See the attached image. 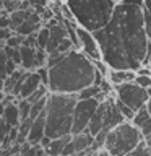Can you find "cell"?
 Wrapping results in <instances>:
<instances>
[{
  "label": "cell",
  "instance_id": "cell-1",
  "mask_svg": "<svg viewBox=\"0 0 151 156\" xmlns=\"http://www.w3.org/2000/svg\"><path fill=\"white\" fill-rule=\"evenodd\" d=\"M102 60L114 70H138L149 51L141 7L117 3L111 21L94 33Z\"/></svg>",
  "mask_w": 151,
  "mask_h": 156
},
{
  "label": "cell",
  "instance_id": "cell-2",
  "mask_svg": "<svg viewBox=\"0 0 151 156\" xmlns=\"http://www.w3.org/2000/svg\"><path fill=\"white\" fill-rule=\"evenodd\" d=\"M49 90L51 93L78 94L81 90L94 85L96 68L90 57L73 49L63 58L49 68Z\"/></svg>",
  "mask_w": 151,
  "mask_h": 156
},
{
  "label": "cell",
  "instance_id": "cell-3",
  "mask_svg": "<svg viewBox=\"0 0 151 156\" xmlns=\"http://www.w3.org/2000/svg\"><path fill=\"white\" fill-rule=\"evenodd\" d=\"M76 102V94L49 93L46 106V136L54 140L72 135L73 112H75Z\"/></svg>",
  "mask_w": 151,
  "mask_h": 156
},
{
  "label": "cell",
  "instance_id": "cell-4",
  "mask_svg": "<svg viewBox=\"0 0 151 156\" xmlns=\"http://www.w3.org/2000/svg\"><path fill=\"white\" fill-rule=\"evenodd\" d=\"M65 3L78 26L91 33L99 31L111 21L117 5L112 0H65Z\"/></svg>",
  "mask_w": 151,
  "mask_h": 156
},
{
  "label": "cell",
  "instance_id": "cell-5",
  "mask_svg": "<svg viewBox=\"0 0 151 156\" xmlns=\"http://www.w3.org/2000/svg\"><path fill=\"white\" fill-rule=\"evenodd\" d=\"M145 140L141 130L132 122L125 120L107 133L104 150L109 156H127Z\"/></svg>",
  "mask_w": 151,
  "mask_h": 156
},
{
  "label": "cell",
  "instance_id": "cell-6",
  "mask_svg": "<svg viewBox=\"0 0 151 156\" xmlns=\"http://www.w3.org/2000/svg\"><path fill=\"white\" fill-rule=\"evenodd\" d=\"M114 91H115L117 99L122 101L125 106H128L130 109H133L135 112L140 111L149 98V91L138 86L135 81L117 85V86H114Z\"/></svg>",
  "mask_w": 151,
  "mask_h": 156
},
{
  "label": "cell",
  "instance_id": "cell-7",
  "mask_svg": "<svg viewBox=\"0 0 151 156\" xmlns=\"http://www.w3.org/2000/svg\"><path fill=\"white\" fill-rule=\"evenodd\" d=\"M99 99L94 98V99H78L76 106H75V112H73V130L72 135L81 133L88 129L90 122L94 115V112L99 106Z\"/></svg>",
  "mask_w": 151,
  "mask_h": 156
},
{
  "label": "cell",
  "instance_id": "cell-8",
  "mask_svg": "<svg viewBox=\"0 0 151 156\" xmlns=\"http://www.w3.org/2000/svg\"><path fill=\"white\" fill-rule=\"evenodd\" d=\"M78 33V39H80V46H81V52L85 54L86 57H90L93 62L94 60H102V54L99 49V44H97L94 33L88 31V29L78 26L76 28Z\"/></svg>",
  "mask_w": 151,
  "mask_h": 156
},
{
  "label": "cell",
  "instance_id": "cell-9",
  "mask_svg": "<svg viewBox=\"0 0 151 156\" xmlns=\"http://www.w3.org/2000/svg\"><path fill=\"white\" fill-rule=\"evenodd\" d=\"M125 117L122 115V112L117 107L115 102V96H107L104 99V129L106 132H111L112 129H115L117 125L124 124Z\"/></svg>",
  "mask_w": 151,
  "mask_h": 156
},
{
  "label": "cell",
  "instance_id": "cell-10",
  "mask_svg": "<svg viewBox=\"0 0 151 156\" xmlns=\"http://www.w3.org/2000/svg\"><path fill=\"white\" fill-rule=\"evenodd\" d=\"M42 86V80L39 76L37 72H28L26 76L23 80V85H21V91H19V99H28L29 96L33 94L34 91H37L39 88Z\"/></svg>",
  "mask_w": 151,
  "mask_h": 156
},
{
  "label": "cell",
  "instance_id": "cell-11",
  "mask_svg": "<svg viewBox=\"0 0 151 156\" xmlns=\"http://www.w3.org/2000/svg\"><path fill=\"white\" fill-rule=\"evenodd\" d=\"M68 37V33H67V28L63 23H57L55 26L51 28V39H49V46L46 49L47 55H52V54H58L57 49L60 46V42L63 39Z\"/></svg>",
  "mask_w": 151,
  "mask_h": 156
},
{
  "label": "cell",
  "instance_id": "cell-12",
  "mask_svg": "<svg viewBox=\"0 0 151 156\" xmlns=\"http://www.w3.org/2000/svg\"><path fill=\"white\" fill-rule=\"evenodd\" d=\"M44 136H46V111L33 120L31 130H29V135H28V141L31 145H39Z\"/></svg>",
  "mask_w": 151,
  "mask_h": 156
},
{
  "label": "cell",
  "instance_id": "cell-13",
  "mask_svg": "<svg viewBox=\"0 0 151 156\" xmlns=\"http://www.w3.org/2000/svg\"><path fill=\"white\" fill-rule=\"evenodd\" d=\"M72 141H73V146H75L76 154H80V153H83V151L90 150L91 146L94 145V136H93L88 130H85V132H81V133L73 135Z\"/></svg>",
  "mask_w": 151,
  "mask_h": 156
},
{
  "label": "cell",
  "instance_id": "cell-14",
  "mask_svg": "<svg viewBox=\"0 0 151 156\" xmlns=\"http://www.w3.org/2000/svg\"><path fill=\"white\" fill-rule=\"evenodd\" d=\"M107 78L111 80L112 85L117 86V85H122V83H132V81H135L136 72L135 70H114V68H111L109 76H107Z\"/></svg>",
  "mask_w": 151,
  "mask_h": 156
},
{
  "label": "cell",
  "instance_id": "cell-15",
  "mask_svg": "<svg viewBox=\"0 0 151 156\" xmlns=\"http://www.w3.org/2000/svg\"><path fill=\"white\" fill-rule=\"evenodd\" d=\"M73 135H67V136H60V138H54L51 143H49L47 148H44V151H46V154L49 156H62L63 150H65L67 143L72 140Z\"/></svg>",
  "mask_w": 151,
  "mask_h": 156
},
{
  "label": "cell",
  "instance_id": "cell-16",
  "mask_svg": "<svg viewBox=\"0 0 151 156\" xmlns=\"http://www.w3.org/2000/svg\"><path fill=\"white\" fill-rule=\"evenodd\" d=\"M2 119L5 120V124L10 125V127H18L19 124H21L16 101L12 102V104H8L7 107H5V111H3V114H2Z\"/></svg>",
  "mask_w": 151,
  "mask_h": 156
},
{
  "label": "cell",
  "instance_id": "cell-17",
  "mask_svg": "<svg viewBox=\"0 0 151 156\" xmlns=\"http://www.w3.org/2000/svg\"><path fill=\"white\" fill-rule=\"evenodd\" d=\"M29 12H31V8L29 10H16V12L10 13V20H12V31H16V29L21 26V24L28 20L29 16Z\"/></svg>",
  "mask_w": 151,
  "mask_h": 156
},
{
  "label": "cell",
  "instance_id": "cell-18",
  "mask_svg": "<svg viewBox=\"0 0 151 156\" xmlns=\"http://www.w3.org/2000/svg\"><path fill=\"white\" fill-rule=\"evenodd\" d=\"M46 151L41 145H31L29 141L21 145V151H19L18 156H44Z\"/></svg>",
  "mask_w": 151,
  "mask_h": 156
},
{
  "label": "cell",
  "instance_id": "cell-19",
  "mask_svg": "<svg viewBox=\"0 0 151 156\" xmlns=\"http://www.w3.org/2000/svg\"><path fill=\"white\" fill-rule=\"evenodd\" d=\"M36 39H37V49L46 51L47 46H49V39H51V28L42 26V28L36 33Z\"/></svg>",
  "mask_w": 151,
  "mask_h": 156
},
{
  "label": "cell",
  "instance_id": "cell-20",
  "mask_svg": "<svg viewBox=\"0 0 151 156\" xmlns=\"http://www.w3.org/2000/svg\"><path fill=\"white\" fill-rule=\"evenodd\" d=\"M16 106H18V111H19V119L21 120H26L29 119V114H31V102L28 99H16Z\"/></svg>",
  "mask_w": 151,
  "mask_h": 156
},
{
  "label": "cell",
  "instance_id": "cell-21",
  "mask_svg": "<svg viewBox=\"0 0 151 156\" xmlns=\"http://www.w3.org/2000/svg\"><path fill=\"white\" fill-rule=\"evenodd\" d=\"M143 15H145V24H146V33H148L149 42H151V0H145L143 7Z\"/></svg>",
  "mask_w": 151,
  "mask_h": 156
},
{
  "label": "cell",
  "instance_id": "cell-22",
  "mask_svg": "<svg viewBox=\"0 0 151 156\" xmlns=\"http://www.w3.org/2000/svg\"><path fill=\"white\" fill-rule=\"evenodd\" d=\"M115 102H117V107H119V111L122 112V115L125 117V120H128V122L133 120V117H135V111H133V109H130L128 106H125L124 102L119 101L117 98H115Z\"/></svg>",
  "mask_w": 151,
  "mask_h": 156
},
{
  "label": "cell",
  "instance_id": "cell-23",
  "mask_svg": "<svg viewBox=\"0 0 151 156\" xmlns=\"http://www.w3.org/2000/svg\"><path fill=\"white\" fill-rule=\"evenodd\" d=\"M127 156H151V154H149L148 145H146V141L143 140V141H141V143L136 146L133 151H132V153H128Z\"/></svg>",
  "mask_w": 151,
  "mask_h": 156
},
{
  "label": "cell",
  "instance_id": "cell-24",
  "mask_svg": "<svg viewBox=\"0 0 151 156\" xmlns=\"http://www.w3.org/2000/svg\"><path fill=\"white\" fill-rule=\"evenodd\" d=\"M7 62H8V57L5 54V49L0 47V76L7 78Z\"/></svg>",
  "mask_w": 151,
  "mask_h": 156
},
{
  "label": "cell",
  "instance_id": "cell-25",
  "mask_svg": "<svg viewBox=\"0 0 151 156\" xmlns=\"http://www.w3.org/2000/svg\"><path fill=\"white\" fill-rule=\"evenodd\" d=\"M93 63H94V68H96V70L97 72H99L101 73V75L102 76H109V72H111V67L109 65H107V63L104 62V60H94V62H93Z\"/></svg>",
  "mask_w": 151,
  "mask_h": 156
},
{
  "label": "cell",
  "instance_id": "cell-26",
  "mask_svg": "<svg viewBox=\"0 0 151 156\" xmlns=\"http://www.w3.org/2000/svg\"><path fill=\"white\" fill-rule=\"evenodd\" d=\"M135 83L145 90H149L151 88V76H143V75H136L135 78Z\"/></svg>",
  "mask_w": 151,
  "mask_h": 156
},
{
  "label": "cell",
  "instance_id": "cell-27",
  "mask_svg": "<svg viewBox=\"0 0 151 156\" xmlns=\"http://www.w3.org/2000/svg\"><path fill=\"white\" fill-rule=\"evenodd\" d=\"M12 36H13V31H12V29H3V28H0V47H5V44H7V41H8Z\"/></svg>",
  "mask_w": 151,
  "mask_h": 156
},
{
  "label": "cell",
  "instance_id": "cell-28",
  "mask_svg": "<svg viewBox=\"0 0 151 156\" xmlns=\"http://www.w3.org/2000/svg\"><path fill=\"white\" fill-rule=\"evenodd\" d=\"M36 72L39 73V76H41L42 85H46L49 88V81H51V78H49V67H41V68H37Z\"/></svg>",
  "mask_w": 151,
  "mask_h": 156
},
{
  "label": "cell",
  "instance_id": "cell-29",
  "mask_svg": "<svg viewBox=\"0 0 151 156\" xmlns=\"http://www.w3.org/2000/svg\"><path fill=\"white\" fill-rule=\"evenodd\" d=\"M99 88H101V91L104 93L106 96H111V93L114 91V85L111 83L109 78H104V81L101 83V86H99Z\"/></svg>",
  "mask_w": 151,
  "mask_h": 156
},
{
  "label": "cell",
  "instance_id": "cell-30",
  "mask_svg": "<svg viewBox=\"0 0 151 156\" xmlns=\"http://www.w3.org/2000/svg\"><path fill=\"white\" fill-rule=\"evenodd\" d=\"M138 129L141 130V133H143V136L146 138V136L148 135H151V117H148V119H146L143 124H141Z\"/></svg>",
  "mask_w": 151,
  "mask_h": 156
},
{
  "label": "cell",
  "instance_id": "cell-31",
  "mask_svg": "<svg viewBox=\"0 0 151 156\" xmlns=\"http://www.w3.org/2000/svg\"><path fill=\"white\" fill-rule=\"evenodd\" d=\"M26 2L31 5V8H34V10L49 7V0H26Z\"/></svg>",
  "mask_w": 151,
  "mask_h": 156
},
{
  "label": "cell",
  "instance_id": "cell-32",
  "mask_svg": "<svg viewBox=\"0 0 151 156\" xmlns=\"http://www.w3.org/2000/svg\"><path fill=\"white\" fill-rule=\"evenodd\" d=\"M16 70H18V65L12 60V58H8V62H7V75L10 76L12 73H15Z\"/></svg>",
  "mask_w": 151,
  "mask_h": 156
},
{
  "label": "cell",
  "instance_id": "cell-33",
  "mask_svg": "<svg viewBox=\"0 0 151 156\" xmlns=\"http://www.w3.org/2000/svg\"><path fill=\"white\" fill-rule=\"evenodd\" d=\"M136 75H143V76H151V67H140L136 70Z\"/></svg>",
  "mask_w": 151,
  "mask_h": 156
},
{
  "label": "cell",
  "instance_id": "cell-34",
  "mask_svg": "<svg viewBox=\"0 0 151 156\" xmlns=\"http://www.w3.org/2000/svg\"><path fill=\"white\" fill-rule=\"evenodd\" d=\"M122 3H127V5H135V7H145V0H124Z\"/></svg>",
  "mask_w": 151,
  "mask_h": 156
},
{
  "label": "cell",
  "instance_id": "cell-35",
  "mask_svg": "<svg viewBox=\"0 0 151 156\" xmlns=\"http://www.w3.org/2000/svg\"><path fill=\"white\" fill-rule=\"evenodd\" d=\"M143 65L145 67H151V46H149V51H148V54H146V57L143 60ZM143 65H141V67H143Z\"/></svg>",
  "mask_w": 151,
  "mask_h": 156
},
{
  "label": "cell",
  "instance_id": "cell-36",
  "mask_svg": "<svg viewBox=\"0 0 151 156\" xmlns=\"http://www.w3.org/2000/svg\"><path fill=\"white\" fill-rule=\"evenodd\" d=\"M51 141H52V138H49V136H44V138H42V141H41V143H39V145H41L42 148H47Z\"/></svg>",
  "mask_w": 151,
  "mask_h": 156
},
{
  "label": "cell",
  "instance_id": "cell-37",
  "mask_svg": "<svg viewBox=\"0 0 151 156\" xmlns=\"http://www.w3.org/2000/svg\"><path fill=\"white\" fill-rule=\"evenodd\" d=\"M146 109H148V112H149V115H151V94H149V98H148V101H146Z\"/></svg>",
  "mask_w": 151,
  "mask_h": 156
},
{
  "label": "cell",
  "instance_id": "cell-38",
  "mask_svg": "<svg viewBox=\"0 0 151 156\" xmlns=\"http://www.w3.org/2000/svg\"><path fill=\"white\" fill-rule=\"evenodd\" d=\"M145 141H146V145H148V150H149V154H151V135H148L145 138Z\"/></svg>",
  "mask_w": 151,
  "mask_h": 156
},
{
  "label": "cell",
  "instance_id": "cell-39",
  "mask_svg": "<svg viewBox=\"0 0 151 156\" xmlns=\"http://www.w3.org/2000/svg\"><path fill=\"white\" fill-rule=\"evenodd\" d=\"M3 90H5V78L0 76V93H2Z\"/></svg>",
  "mask_w": 151,
  "mask_h": 156
},
{
  "label": "cell",
  "instance_id": "cell-40",
  "mask_svg": "<svg viewBox=\"0 0 151 156\" xmlns=\"http://www.w3.org/2000/svg\"><path fill=\"white\" fill-rule=\"evenodd\" d=\"M106 154H109V153H107L106 150H101V151H97V153H94L93 156H106Z\"/></svg>",
  "mask_w": 151,
  "mask_h": 156
},
{
  "label": "cell",
  "instance_id": "cell-41",
  "mask_svg": "<svg viewBox=\"0 0 151 156\" xmlns=\"http://www.w3.org/2000/svg\"><path fill=\"white\" fill-rule=\"evenodd\" d=\"M5 96H7V94H5V93L2 91V93H0V102H3L5 101Z\"/></svg>",
  "mask_w": 151,
  "mask_h": 156
},
{
  "label": "cell",
  "instance_id": "cell-42",
  "mask_svg": "<svg viewBox=\"0 0 151 156\" xmlns=\"http://www.w3.org/2000/svg\"><path fill=\"white\" fill-rule=\"evenodd\" d=\"M112 2H115V3H122L124 0H112Z\"/></svg>",
  "mask_w": 151,
  "mask_h": 156
},
{
  "label": "cell",
  "instance_id": "cell-43",
  "mask_svg": "<svg viewBox=\"0 0 151 156\" xmlns=\"http://www.w3.org/2000/svg\"><path fill=\"white\" fill-rule=\"evenodd\" d=\"M106 156H109V154H106Z\"/></svg>",
  "mask_w": 151,
  "mask_h": 156
}]
</instances>
